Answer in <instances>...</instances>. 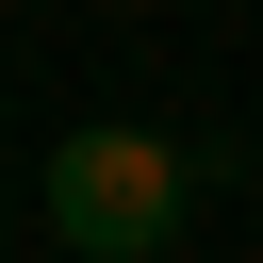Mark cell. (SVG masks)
I'll use <instances>...</instances> for the list:
<instances>
[{"instance_id":"cell-1","label":"cell","mask_w":263,"mask_h":263,"mask_svg":"<svg viewBox=\"0 0 263 263\" xmlns=\"http://www.w3.org/2000/svg\"><path fill=\"white\" fill-rule=\"evenodd\" d=\"M181 214H197V148H164V132H66L49 148V230L82 263H164Z\"/></svg>"}]
</instances>
